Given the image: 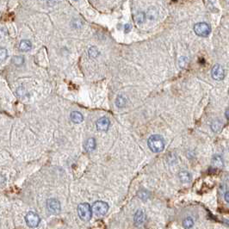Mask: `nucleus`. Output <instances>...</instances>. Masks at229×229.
<instances>
[{
  "label": "nucleus",
  "instance_id": "7ed1b4c3",
  "mask_svg": "<svg viewBox=\"0 0 229 229\" xmlns=\"http://www.w3.org/2000/svg\"><path fill=\"white\" fill-rule=\"evenodd\" d=\"M92 213L97 216H103L104 215L108 210H109V205L107 203L103 201H97L93 203L92 205Z\"/></svg>",
  "mask_w": 229,
  "mask_h": 229
},
{
  "label": "nucleus",
  "instance_id": "f8f14e48",
  "mask_svg": "<svg viewBox=\"0 0 229 229\" xmlns=\"http://www.w3.org/2000/svg\"><path fill=\"white\" fill-rule=\"evenodd\" d=\"M179 179L182 183L184 184H187V183H189L190 180H191V175L189 172H188L186 171H182L179 172Z\"/></svg>",
  "mask_w": 229,
  "mask_h": 229
},
{
  "label": "nucleus",
  "instance_id": "f257e3e1",
  "mask_svg": "<svg viewBox=\"0 0 229 229\" xmlns=\"http://www.w3.org/2000/svg\"><path fill=\"white\" fill-rule=\"evenodd\" d=\"M147 145L149 149L153 152H160L165 148V141L162 136L159 134H154L149 137L147 141Z\"/></svg>",
  "mask_w": 229,
  "mask_h": 229
},
{
  "label": "nucleus",
  "instance_id": "5701e85b",
  "mask_svg": "<svg viewBox=\"0 0 229 229\" xmlns=\"http://www.w3.org/2000/svg\"><path fill=\"white\" fill-rule=\"evenodd\" d=\"M225 200H226V202H228L229 203V192H227L225 194Z\"/></svg>",
  "mask_w": 229,
  "mask_h": 229
},
{
  "label": "nucleus",
  "instance_id": "f3484780",
  "mask_svg": "<svg viewBox=\"0 0 229 229\" xmlns=\"http://www.w3.org/2000/svg\"><path fill=\"white\" fill-rule=\"evenodd\" d=\"M193 225H194V221H193V220H192L190 217L186 218V219L184 221V222H183V226H184V228L186 229L191 228L193 227Z\"/></svg>",
  "mask_w": 229,
  "mask_h": 229
},
{
  "label": "nucleus",
  "instance_id": "dca6fc26",
  "mask_svg": "<svg viewBox=\"0 0 229 229\" xmlns=\"http://www.w3.org/2000/svg\"><path fill=\"white\" fill-rule=\"evenodd\" d=\"M134 20L138 23H142L146 20V14L142 11H140L134 15Z\"/></svg>",
  "mask_w": 229,
  "mask_h": 229
},
{
  "label": "nucleus",
  "instance_id": "ddd939ff",
  "mask_svg": "<svg viewBox=\"0 0 229 229\" xmlns=\"http://www.w3.org/2000/svg\"><path fill=\"white\" fill-rule=\"evenodd\" d=\"M31 47H32V44L28 40H22L19 43V49L22 52H27L30 50Z\"/></svg>",
  "mask_w": 229,
  "mask_h": 229
},
{
  "label": "nucleus",
  "instance_id": "39448f33",
  "mask_svg": "<svg viewBox=\"0 0 229 229\" xmlns=\"http://www.w3.org/2000/svg\"><path fill=\"white\" fill-rule=\"evenodd\" d=\"M25 221H26L27 225L29 228H36L40 224L41 219L37 214H35L34 212H29L25 216Z\"/></svg>",
  "mask_w": 229,
  "mask_h": 229
},
{
  "label": "nucleus",
  "instance_id": "4468645a",
  "mask_svg": "<svg viewBox=\"0 0 229 229\" xmlns=\"http://www.w3.org/2000/svg\"><path fill=\"white\" fill-rule=\"evenodd\" d=\"M212 165L217 168H221L223 166V160L222 158L219 155H215L212 159Z\"/></svg>",
  "mask_w": 229,
  "mask_h": 229
},
{
  "label": "nucleus",
  "instance_id": "6e6552de",
  "mask_svg": "<svg viewBox=\"0 0 229 229\" xmlns=\"http://www.w3.org/2000/svg\"><path fill=\"white\" fill-rule=\"evenodd\" d=\"M110 125V122L107 117H101L97 122V128L101 132L108 131Z\"/></svg>",
  "mask_w": 229,
  "mask_h": 229
},
{
  "label": "nucleus",
  "instance_id": "412c9836",
  "mask_svg": "<svg viewBox=\"0 0 229 229\" xmlns=\"http://www.w3.org/2000/svg\"><path fill=\"white\" fill-rule=\"evenodd\" d=\"M131 29H132L131 24L127 23V24H125V26H124V32H125V33H128V32L131 30Z\"/></svg>",
  "mask_w": 229,
  "mask_h": 229
},
{
  "label": "nucleus",
  "instance_id": "9b49d317",
  "mask_svg": "<svg viewBox=\"0 0 229 229\" xmlns=\"http://www.w3.org/2000/svg\"><path fill=\"white\" fill-rule=\"evenodd\" d=\"M70 118H71L72 122L74 123H80L84 121L83 115L79 111H72L71 113Z\"/></svg>",
  "mask_w": 229,
  "mask_h": 229
},
{
  "label": "nucleus",
  "instance_id": "a211bd4d",
  "mask_svg": "<svg viewBox=\"0 0 229 229\" xmlns=\"http://www.w3.org/2000/svg\"><path fill=\"white\" fill-rule=\"evenodd\" d=\"M12 61L13 63L16 65H21L24 62V58L19 55V56H14L13 59H12Z\"/></svg>",
  "mask_w": 229,
  "mask_h": 229
},
{
  "label": "nucleus",
  "instance_id": "9d476101",
  "mask_svg": "<svg viewBox=\"0 0 229 229\" xmlns=\"http://www.w3.org/2000/svg\"><path fill=\"white\" fill-rule=\"evenodd\" d=\"M84 148L86 152H92L93 150H95L96 148V141L94 138H89L85 142H84Z\"/></svg>",
  "mask_w": 229,
  "mask_h": 229
},
{
  "label": "nucleus",
  "instance_id": "1a4fd4ad",
  "mask_svg": "<svg viewBox=\"0 0 229 229\" xmlns=\"http://www.w3.org/2000/svg\"><path fill=\"white\" fill-rule=\"evenodd\" d=\"M134 225L136 227H141L144 224L146 220V215L142 210H138L134 214Z\"/></svg>",
  "mask_w": 229,
  "mask_h": 229
},
{
  "label": "nucleus",
  "instance_id": "4be33fe9",
  "mask_svg": "<svg viewBox=\"0 0 229 229\" xmlns=\"http://www.w3.org/2000/svg\"><path fill=\"white\" fill-rule=\"evenodd\" d=\"M24 90H23V88L22 87H20V88H18V90H17V92H18V94H19V96H22L23 95V93H24Z\"/></svg>",
  "mask_w": 229,
  "mask_h": 229
},
{
  "label": "nucleus",
  "instance_id": "b1692460",
  "mask_svg": "<svg viewBox=\"0 0 229 229\" xmlns=\"http://www.w3.org/2000/svg\"><path fill=\"white\" fill-rule=\"evenodd\" d=\"M226 116H227V118H229V109L226 111Z\"/></svg>",
  "mask_w": 229,
  "mask_h": 229
},
{
  "label": "nucleus",
  "instance_id": "2eb2a0df",
  "mask_svg": "<svg viewBox=\"0 0 229 229\" xmlns=\"http://www.w3.org/2000/svg\"><path fill=\"white\" fill-rule=\"evenodd\" d=\"M126 104H127V99H126L125 97L123 96H118L116 97V104L118 108H123L125 107Z\"/></svg>",
  "mask_w": 229,
  "mask_h": 229
},
{
  "label": "nucleus",
  "instance_id": "20e7f679",
  "mask_svg": "<svg viewBox=\"0 0 229 229\" xmlns=\"http://www.w3.org/2000/svg\"><path fill=\"white\" fill-rule=\"evenodd\" d=\"M194 31L198 36L207 37L211 32V28L206 22H198L194 26Z\"/></svg>",
  "mask_w": 229,
  "mask_h": 229
},
{
  "label": "nucleus",
  "instance_id": "f03ea898",
  "mask_svg": "<svg viewBox=\"0 0 229 229\" xmlns=\"http://www.w3.org/2000/svg\"><path fill=\"white\" fill-rule=\"evenodd\" d=\"M78 214H79V218L83 221H85V222L89 221L91 219V216H92V214H93L92 213V208L86 203H80L78 206Z\"/></svg>",
  "mask_w": 229,
  "mask_h": 229
},
{
  "label": "nucleus",
  "instance_id": "423d86ee",
  "mask_svg": "<svg viewBox=\"0 0 229 229\" xmlns=\"http://www.w3.org/2000/svg\"><path fill=\"white\" fill-rule=\"evenodd\" d=\"M211 75H212V78L215 80H218V81L222 80L225 77V71L222 65H221L220 64L214 65L212 68Z\"/></svg>",
  "mask_w": 229,
  "mask_h": 229
},
{
  "label": "nucleus",
  "instance_id": "aec40b11",
  "mask_svg": "<svg viewBox=\"0 0 229 229\" xmlns=\"http://www.w3.org/2000/svg\"><path fill=\"white\" fill-rule=\"evenodd\" d=\"M7 56H8V52H7V50H6L5 48L2 47V48L0 49V60H1V61H3L7 58Z\"/></svg>",
  "mask_w": 229,
  "mask_h": 229
},
{
  "label": "nucleus",
  "instance_id": "6ab92c4d",
  "mask_svg": "<svg viewBox=\"0 0 229 229\" xmlns=\"http://www.w3.org/2000/svg\"><path fill=\"white\" fill-rule=\"evenodd\" d=\"M89 54H90V56H91V57H93V58H96L97 56H98L99 51H98V49H97V47H91L89 49Z\"/></svg>",
  "mask_w": 229,
  "mask_h": 229
},
{
  "label": "nucleus",
  "instance_id": "0eeeda50",
  "mask_svg": "<svg viewBox=\"0 0 229 229\" xmlns=\"http://www.w3.org/2000/svg\"><path fill=\"white\" fill-rule=\"evenodd\" d=\"M47 209L48 211L53 214H57L61 212V203L58 200L54 199V198H51L49 200H47Z\"/></svg>",
  "mask_w": 229,
  "mask_h": 229
}]
</instances>
